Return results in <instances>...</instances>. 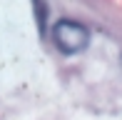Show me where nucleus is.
Masks as SVG:
<instances>
[{
    "mask_svg": "<svg viewBox=\"0 0 122 120\" xmlns=\"http://www.w3.org/2000/svg\"><path fill=\"white\" fill-rule=\"evenodd\" d=\"M52 40H55V45L62 53H70V55H72V53H80V50L87 48L90 33H87L85 25L75 23V20H60L52 28Z\"/></svg>",
    "mask_w": 122,
    "mask_h": 120,
    "instance_id": "f257e3e1",
    "label": "nucleus"
},
{
    "mask_svg": "<svg viewBox=\"0 0 122 120\" xmlns=\"http://www.w3.org/2000/svg\"><path fill=\"white\" fill-rule=\"evenodd\" d=\"M35 8H37V23H40L42 33H45V20H47V13H45V5H42L40 0H35Z\"/></svg>",
    "mask_w": 122,
    "mask_h": 120,
    "instance_id": "f03ea898",
    "label": "nucleus"
}]
</instances>
